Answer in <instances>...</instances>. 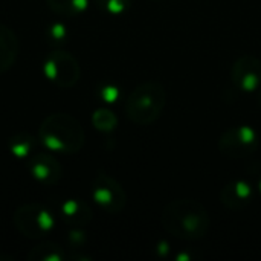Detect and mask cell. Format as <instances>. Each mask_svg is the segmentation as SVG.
<instances>
[{
    "label": "cell",
    "mask_w": 261,
    "mask_h": 261,
    "mask_svg": "<svg viewBox=\"0 0 261 261\" xmlns=\"http://www.w3.org/2000/svg\"><path fill=\"white\" fill-rule=\"evenodd\" d=\"M28 260L31 261H61L64 260L63 251L58 245L52 242L41 243L31 249L28 254Z\"/></svg>",
    "instance_id": "14"
},
{
    "label": "cell",
    "mask_w": 261,
    "mask_h": 261,
    "mask_svg": "<svg viewBox=\"0 0 261 261\" xmlns=\"http://www.w3.org/2000/svg\"><path fill=\"white\" fill-rule=\"evenodd\" d=\"M47 8L61 17H78L87 9L89 0H46Z\"/></svg>",
    "instance_id": "13"
},
{
    "label": "cell",
    "mask_w": 261,
    "mask_h": 261,
    "mask_svg": "<svg viewBox=\"0 0 261 261\" xmlns=\"http://www.w3.org/2000/svg\"><path fill=\"white\" fill-rule=\"evenodd\" d=\"M46 37L47 40L52 43V44H58V43H63L67 37V31H66V26L63 23H52L47 31H46Z\"/></svg>",
    "instance_id": "18"
},
{
    "label": "cell",
    "mask_w": 261,
    "mask_h": 261,
    "mask_svg": "<svg viewBox=\"0 0 261 261\" xmlns=\"http://www.w3.org/2000/svg\"><path fill=\"white\" fill-rule=\"evenodd\" d=\"M258 188H260V191H261V179H260V182H258Z\"/></svg>",
    "instance_id": "21"
},
{
    "label": "cell",
    "mask_w": 261,
    "mask_h": 261,
    "mask_svg": "<svg viewBox=\"0 0 261 261\" xmlns=\"http://www.w3.org/2000/svg\"><path fill=\"white\" fill-rule=\"evenodd\" d=\"M116 96H118V90L115 87H106V89H102V98L106 101L112 102V101L116 99Z\"/></svg>",
    "instance_id": "19"
},
{
    "label": "cell",
    "mask_w": 261,
    "mask_h": 261,
    "mask_svg": "<svg viewBox=\"0 0 261 261\" xmlns=\"http://www.w3.org/2000/svg\"><path fill=\"white\" fill-rule=\"evenodd\" d=\"M258 102H260V107H261V87L258 89Z\"/></svg>",
    "instance_id": "20"
},
{
    "label": "cell",
    "mask_w": 261,
    "mask_h": 261,
    "mask_svg": "<svg viewBox=\"0 0 261 261\" xmlns=\"http://www.w3.org/2000/svg\"><path fill=\"white\" fill-rule=\"evenodd\" d=\"M18 55V40L12 29L0 24V73L9 70Z\"/></svg>",
    "instance_id": "11"
},
{
    "label": "cell",
    "mask_w": 261,
    "mask_h": 261,
    "mask_svg": "<svg viewBox=\"0 0 261 261\" xmlns=\"http://www.w3.org/2000/svg\"><path fill=\"white\" fill-rule=\"evenodd\" d=\"M217 147L228 159H246L257 151L258 136L249 125L229 127L220 135Z\"/></svg>",
    "instance_id": "4"
},
{
    "label": "cell",
    "mask_w": 261,
    "mask_h": 261,
    "mask_svg": "<svg viewBox=\"0 0 261 261\" xmlns=\"http://www.w3.org/2000/svg\"><path fill=\"white\" fill-rule=\"evenodd\" d=\"M167 106V90L158 80L139 83L127 96L125 115L141 127L154 124L164 113Z\"/></svg>",
    "instance_id": "2"
},
{
    "label": "cell",
    "mask_w": 261,
    "mask_h": 261,
    "mask_svg": "<svg viewBox=\"0 0 261 261\" xmlns=\"http://www.w3.org/2000/svg\"><path fill=\"white\" fill-rule=\"evenodd\" d=\"M14 223L24 237L41 239L54 229L55 219L47 208L37 203H28L15 211Z\"/></svg>",
    "instance_id": "5"
},
{
    "label": "cell",
    "mask_w": 261,
    "mask_h": 261,
    "mask_svg": "<svg viewBox=\"0 0 261 261\" xmlns=\"http://www.w3.org/2000/svg\"><path fill=\"white\" fill-rule=\"evenodd\" d=\"M44 73L58 87L70 89L78 83L81 69L78 60L72 54L66 50H55L44 60Z\"/></svg>",
    "instance_id": "6"
},
{
    "label": "cell",
    "mask_w": 261,
    "mask_h": 261,
    "mask_svg": "<svg viewBox=\"0 0 261 261\" xmlns=\"http://www.w3.org/2000/svg\"><path fill=\"white\" fill-rule=\"evenodd\" d=\"M38 138L52 151L78 153L86 142L81 124L67 113H54L47 116L38 130Z\"/></svg>",
    "instance_id": "3"
},
{
    "label": "cell",
    "mask_w": 261,
    "mask_h": 261,
    "mask_svg": "<svg viewBox=\"0 0 261 261\" xmlns=\"http://www.w3.org/2000/svg\"><path fill=\"white\" fill-rule=\"evenodd\" d=\"M93 200L110 214L121 213L127 205V193L122 185L106 173H98L92 184Z\"/></svg>",
    "instance_id": "7"
},
{
    "label": "cell",
    "mask_w": 261,
    "mask_h": 261,
    "mask_svg": "<svg viewBox=\"0 0 261 261\" xmlns=\"http://www.w3.org/2000/svg\"><path fill=\"white\" fill-rule=\"evenodd\" d=\"M153 2H161V0H153Z\"/></svg>",
    "instance_id": "22"
},
{
    "label": "cell",
    "mask_w": 261,
    "mask_h": 261,
    "mask_svg": "<svg viewBox=\"0 0 261 261\" xmlns=\"http://www.w3.org/2000/svg\"><path fill=\"white\" fill-rule=\"evenodd\" d=\"M251 202L252 187L245 180H232L220 191V203L231 211L245 210L251 205Z\"/></svg>",
    "instance_id": "9"
},
{
    "label": "cell",
    "mask_w": 261,
    "mask_h": 261,
    "mask_svg": "<svg viewBox=\"0 0 261 261\" xmlns=\"http://www.w3.org/2000/svg\"><path fill=\"white\" fill-rule=\"evenodd\" d=\"M60 211H61V216L64 217V220L72 226H84L92 219V211L87 206V203L76 200V199L63 202L60 206Z\"/></svg>",
    "instance_id": "12"
},
{
    "label": "cell",
    "mask_w": 261,
    "mask_h": 261,
    "mask_svg": "<svg viewBox=\"0 0 261 261\" xmlns=\"http://www.w3.org/2000/svg\"><path fill=\"white\" fill-rule=\"evenodd\" d=\"M96 5L107 14L119 15L130 8L132 0H96Z\"/></svg>",
    "instance_id": "17"
},
{
    "label": "cell",
    "mask_w": 261,
    "mask_h": 261,
    "mask_svg": "<svg viewBox=\"0 0 261 261\" xmlns=\"http://www.w3.org/2000/svg\"><path fill=\"white\" fill-rule=\"evenodd\" d=\"M29 170L34 179L44 185H54L61 177V167L49 153H35L29 161Z\"/></svg>",
    "instance_id": "10"
},
{
    "label": "cell",
    "mask_w": 261,
    "mask_h": 261,
    "mask_svg": "<svg viewBox=\"0 0 261 261\" xmlns=\"http://www.w3.org/2000/svg\"><path fill=\"white\" fill-rule=\"evenodd\" d=\"M92 124L99 132H112L118 125V118L109 109H98L92 116Z\"/></svg>",
    "instance_id": "16"
},
{
    "label": "cell",
    "mask_w": 261,
    "mask_h": 261,
    "mask_svg": "<svg viewBox=\"0 0 261 261\" xmlns=\"http://www.w3.org/2000/svg\"><path fill=\"white\" fill-rule=\"evenodd\" d=\"M35 139L29 133H17L9 138V150L17 158H26L32 153Z\"/></svg>",
    "instance_id": "15"
},
{
    "label": "cell",
    "mask_w": 261,
    "mask_h": 261,
    "mask_svg": "<svg viewBox=\"0 0 261 261\" xmlns=\"http://www.w3.org/2000/svg\"><path fill=\"white\" fill-rule=\"evenodd\" d=\"M162 228L173 237L185 242H197L211 229V217L203 203L180 197L168 202L161 213Z\"/></svg>",
    "instance_id": "1"
},
{
    "label": "cell",
    "mask_w": 261,
    "mask_h": 261,
    "mask_svg": "<svg viewBox=\"0 0 261 261\" xmlns=\"http://www.w3.org/2000/svg\"><path fill=\"white\" fill-rule=\"evenodd\" d=\"M231 80L242 92H255L261 87V60L252 54L240 55L231 67Z\"/></svg>",
    "instance_id": "8"
}]
</instances>
